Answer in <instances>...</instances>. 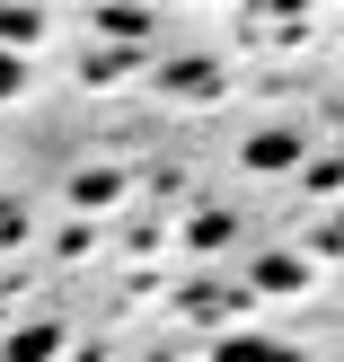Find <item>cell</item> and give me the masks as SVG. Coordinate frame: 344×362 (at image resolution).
<instances>
[{
  "label": "cell",
  "instance_id": "cell-1",
  "mask_svg": "<svg viewBox=\"0 0 344 362\" xmlns=\"http://www.w3.org/2000/svg\"><path fill=\"white\" fill-rule=\"evenodd\" d=\"M292 159H300L292 133H256V141H247V168H292Z\"/></svg>",
  "mask_w": 344,
  "mask_h": 362
},
{
  "label": "cell",
  "instance_id": "cell-2",
  "mask_svg": "<svg viewBox=\"0 0 344 362\" xmlns=\"http://www.w3.org/2000/svg\"><path fill=\"white\" fill-rule=\"evenodd\" d=\"M35 35H45V9H0V53L35 45Z\"/></svg>",
  "mask_w": 344,
  "mask_h": 362
},
{
  "label": "cell",
  "instance_id": "cell-3",
  "mask_svg": "<svg viewBox=\"0 0 344 362\" xmlns=\"http://www.w3.org/2000/svg\"><path fill=\"white\" fill-rule=\"evenodd\" d=\"M97 35H124V45H133V35H150V9L115 0V9H97Z\"/></svg>",
  "mask_w": 344,
  "mask_h": 362
},
{
  "label": "cell",
  "instance_id": "cell-4",
  "mask_svg": "<svg viewBox=\"0 0 344 362\" xmlns=\"http://www.w3.org/2000/svg\"><path fill=\"white\" fill-rule=\"evenodd\" d=\"M221 362H300L292 345H265V336H239V345H221Z\"/></svg>",
  "mask_w": 344,
  "mask_h": 362
},
{
  "label": "cell",
  "instance_id": "cell-5",
  "mask_svg": "<svg viewBox=\"0 0 344 362\" xmlns=\"http://www.w3.org/2000/svg\"><path fill=\"white\" fill-rule=\"evenodd\" d=\"M45 354H53V327H27V336L9 345V362H45Z\"/></svg>",
  "mask_w": 344,
  "mask_h": 362
},
{
  "label": "cell",
  "instance_id": "cell-6",
  "mask_svg": "<svg viewBox=\"0 0 344 362\" xmlns=\"http://www.w3.org/2000/svg\"><path fill=\"white\" fill-rule=\"evenodd\" d=\"M18 80H27V71H18V53H0V98H18Z\"/></svg>",
  "mask_w": 344,
  "mask_h": 362
}]
</instances>
